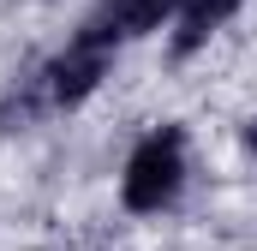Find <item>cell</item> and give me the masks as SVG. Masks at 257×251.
Here are the masks:
<instances>
[{
	"instance_id": "4",
	"label": "cell",
	"mask_w": 257,
	"mask_h": 251,
	"mask_svg": "<svg viewBox=\"0 0 257 251\" xmlns=\"http://www.w3.org/2000/svg\"><path fill=\"white\" fill-rule=\"evenodd\" d=\"M239 6L245 0H180V36H174V48L192 54L197 42H209V30H221Z\"/></svg>"
},
{
	"instance_id": "3",
	"label": "cell",
	"mask_w": 257,
	"mask_h": 251,
	"mask_svg": "<svg viewBox=\"0 0 257 251\" xmlns=\"http://www.w3.org/2000/svg\"><path fill=\"white\" fill-rule=\"evenodd\" d=\"M102 72H108V42L78 36L60 60H48V72H42V90H48V102H66V108H72V102H84V96L102 84Z\"/></svg>"
},
{
	"instance_id": "2",
	"label": "cell",
	"mask_w": 257,
	"mask_h": 251,
	"mask_svg": "<svg viewBox=\"0 0 257 251\" xmlns=\"http://www.w3.org/2000/svg\"><path fill=\"white\" fill-rule=\"evenodd\" d=\"M174 12H180V0H102V6L90 12L84 36L114 48V42H132V36H150V30H162Z\"/></svg>"
},
{
	"instance_id": "5",
	"label": "cell",
	"mask_w": 257,
	"mask_h": 251,
	"mask_svg": "<svg viewBox=\"0 0 257 251\" xmlns=\"http://www.w3.org/2000/svg\"><path fill=\"white\" fill-rule=\"evenodd\" d=\"M251 150H257V126H251Z\"/></svg>"
},
{
	"instance_id": "1",
	"label": "cell",
	"mask_w": 257,
	"mask_h": 251,
	"mask_svg": "<svg viewBox=\"0 0 257 251\" xmlns=\"http://www.w3.org/2000/svg\"><path fill=\"white\" fill-rule=\"evenodd\" d=\"M180 180H186V138L174 126H162V132H150L132 150L120 197H126V209H138V215H156V209H168L180 197Z\"/></svg>"
}]
</instances>
